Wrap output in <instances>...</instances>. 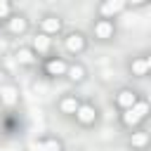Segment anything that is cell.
Returning <instances> with one entry per match:
<instances>
[{
  "label": "cell",
  "mask_w": 151,
  "mask_h": 151,
  "mask_svg": "<svg viewBox=\"0 0 151 151\" xmlns=\"http://www.w3.org/2000/svg\"><path fill=\"white\" fill-rule=\"evenodd\" d=\"M137 101H139V97H137V92H134V90H120V92L116 94V104H118L123 111L132 109Z\"/></svg>",
  "instance_id": "5"
},
{
  "label": "cell",
  "mask_w": 151,
  "mask_h": 151,
  "mask_svg": "<svg viewBox=\"0 0 151 151\" xmlns=\"http://www.w3.org/2000/svg\"><path fill=\"white\" fill-rule=\"evenodd\" d=\"M17 61L24 64V66H33V64L38 61V57H35V52H33L31 47H19V50H17Z\"/></svg>",
  "instance_id": "12"
},
{
  "label": "cell",
  "mask_w": 151,
  "mask_h": 151,
  "mask_svg": "<svg viewBox=\"0 0 151 151\" xmlns=\"http://www.w3.org/2000/svg\"><path fill=\"white\" fill-rule=\"evenodd\" d=\"M12 17V5L7 0H0V19H9Z\"/></svg>",
  "instance_id": "17"
},
{
  "label": "cell",
  "mask_w": 151,
  "mask_h": 151,
  "mask_svg": "<svg viewBox=\"0 0 151 151\" xmlns=\"http://www.w3.org/2000/svg\"><path fill=\"white\" fill-rule=\"evenodd\" d=\"M28 151H61V142L59 139H40V142H33L28 146Z\"/></svg>",
  "instance_id": "9"
},
{
  "label": "cell",
  "mask_w": 151,
  "mask_h": 151,
  "mask_svg": "<svg viewBox=\"0 0 151 151\" xmlns=\"http://www.w3.org/2000/svg\"><path fill=\"white\" fill-rule=\"evenodd\" d=\"M76 118H78L80 125H92L97 120V109L92 104H80L78 111H76Z\"/></svg>",
  "instance_id": "4"
},
{
  "label": "cell",
  "mask_w": 151,
  "mask_h": 151,
  "mask_svg": "<svg viewBox=\"0 0 151 151\" xmlns=\"http://www.w3.org/2000/svg\"><path fill=\"white\" fill-rule=\"evenodd\" d=\"M94 38H99V40L113 38V21H111V19H99V21H94Z\"/></svg>",
  "instance_id": "6"
},
{
  "label": "cell",
  "mask_w": 151,
  "mask_h": 151,
  "mask_svg": "<svg viewBox=\"0 0 151 151\" xmlns=\"http://www.w3.org/2000/svg\"><path fill=\"white\" fill-rule=\"evenodd\" d=\"M2 101L5 104H14V90L12 87H5L2 90Z\"/></svg>",
  "instance_id": "18"
},
{
  "label": "cell",
  "mask_w": 151,
  "mask_h": 151,
  "mask_svg": "<svg viewBox=\"0 0 151 151\" xmlns=\"http://www.w3.org/2000/svg\"><path fill=\"white\" fill-rule=\"evenodd\" d=\"M26 28H28V19H26L24 14H12V17H9V33L21 35Z\"/></svg>",
  "instance_id": "10"
},
{
  "label": "cell",
  "mask_w": 151,
  "mask_h": 151,
  "mask_svg": "<svg viewBox=\"0 0 151 151\" xmlns=\"http://www.w3.org/2000/svg\"><path fill=\"white\" fill-rule=\"evenodd\" d=\"M50 47H52V38H50V35L38 33V35L33 38V52H35V54H47Z\"/></svg>",
  "instance_id": "11"
},
{
  "label": "cell",
  "mask_w": 151,
  "mask_h": 151,
  "mask_svg": "<svg viewBox=\"0 0 151 151\" xmlns=\"http://www.w3.org/2000/svg\"><path fill=\"white\" fill-rule=\"evenodd\" d=\"M64 45H66V50H68V52L80 54V52L87 47V40H85V35H83V33L73 31V33H68V35L64 38Z\"/></svg>",
  "instance_id": "2"
},
{
  "label": "cell",
  "mask_w": 151,
  "mask_h": 151,
  "mask_svg": "<svg viewBox=\"0 0 151 151\" xmlns=\"http://www.w3.org/2000/svg\"><path fill=\"white\" fill-rule=\"evenodd\" d=\"M40 33H45V35H54V33H59L61 31V19L59 17H54V14H47L42 21H40Z\"/></svg>",
  "instance_id": "7"
},
{
  "label": "cell",
  "mask_w": 151,
  "mask_h": 151,
  "mask_svg": "<svg viewBox=\"0 0 151 151\" xmlns=\"http://www.w3.org/2000/svg\"><path fill=\"white\" fill-rule=\"evenodd\" d=\"M130 71H132V76H146L149 73V66H146V59L144 57H137V59H132V64H130Z\"/></svg>",
  "instance_id": "16"
},
{
  "label": "cell",
  "mask_w": 151,
  "mask_h": 151,
  "mask_svg": "<svg viewBox=\"0 0 151 151\" xmlns=\"http://www.w3.org/2000/svg\"><path fill=\"white\" fill-rule=\"evenodd\" d=\"M144 59H146V66H149V71H151V54H146Z\"/></svg>",
  "instance_id": "19"
},
{
  "label": "cell",
  "mask_w": 151,
  "mask_h": 151,
  "mask_svg": "<svg viewBox=\"0 0 151 151\" xmlns=\"http://www.w3.org/2000/svg\"><path fill=\"white\" fill-rule=\"evenodd\" d=\"M125 7H127V2H125V0H106V2H101V5H99V14H101V19H111L113 14L123 12Z\"/></svg>",
  "instance_id": "3"
},
{
  "label": "cell",
  "mask_w": 151,
  "mask_h": 151,
  "mask_svg": "<svg viewBox=\"0 0 151 151\" xmlns=\"http://www.w3.org/2000/svg\"><path fill=\"white\" fill-rule=\"evenodd\" d=\"M144 151H151V149H144Z\"/></svg>",
  "instance_id": "21"
},
{
  "label": "cell",
  "mask_w": 151,
  "mask_h": 151,
  "mask_svg": "<svg viewBox=\"0 0 151 151\" xmlns=\"http://www.w3.org/2000/svg\"><path fill=\"white\" fill-rule=\"evenodd\" d=\"M149 113H151V104H149L146 99H139L132 109L123 111V123H125L127 127H137V125H139Z\"/></svg>",
  "instance_id": "1"
},
{
  "label": "cell",
  "mask_w": 151,
  "mask_h": 151,
  "mask_svg": "<svg viewBox=\"0 0 151 151\" xmlns=\"http://www.w3.org/2000/svg\"><path fill=\"white\" fill-rule=\"evenodd\" d=\"M78 106H80V101H78L73 94H68V97H64V99L59 101V109H61V113H68V116H76Z\"/></svg>",
  "instance_id": "13"
},
{
  "label": "cell",
  "mask_w": 151,
  "mask_h": 151,
  "mask_svg": "<svg viewBox=\"0 0 151 151\" xmlns=\"http://www.w3.org/2000/svg\"><path fill=\"white\" fill-rule=\"evenodd\" d=\"M130 146L144 151V149L149 146V132H132V137H130Z\"/></svg>",
  "instance_id": "15"
},
{
  "label": "cell",
  "mask_w": 151,
  "mask_h": 151,
  "mask_svg": "<svg viewBox=\"0 0 151 151\" xmlns=\"http://www.w3.org/2000/svg\"><path fill=\"white\" fill-rule=\"evenodd\" d=\"M66 78L73 80V83H83L85 80V66L83 64H71L66 68Z\"/></svg>",
  "instance_id": "14"
},
{
  "label": "cell",
  "mask_w": 151,
  "mask_h": 151,
  "mask_svg": "<svg viewBox=\"0 0 151 151\" xmlns=\"http://www.w3.org/2000/svg\"><path fill=\"white\" fill-rule=\"evenodd\" d=\"M66 68H68V64H66L64 59H59V57H57V59H50V61L45 64V73L52 76V78H54V76H66Z\"/></svg>",
  "instance_id": "8"
},
{
  "label": "cell",
  "mask_w": 151,
  "mask_h": 151,
  "mask_svg": "<svg viewBox=\"0 0 151 151\" xmlns=\"http://www.w3.org/2000/svg\"><path fill=\"white\" fill-rule=\"evenodd\" d=\"M0 50H5V42H2V40H0Z\"/></svg>",
  "instance_id": "20"
}]
</instances>
